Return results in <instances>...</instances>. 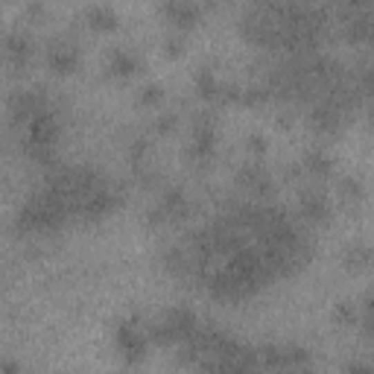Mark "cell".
Instances as JSON below:
<instances>
[{
  "instance_id": "6da1fadb",
  "label": "cell",
  "mask_w": 374,
  "mask_h": 374,
  "mask_svg": "<svg viewBox=\"0 0 374 374\" xmlns=\"http://www.w3.org/2000/svg\"><path fill=\"white\" fill-rule=\"evenodd\" d=\"M88 21H91V27H94V30H111L114 24H118L114 12L106 9V6H94L91 12H88Z\"/></svg>"
}]
</instances>
